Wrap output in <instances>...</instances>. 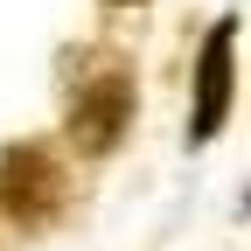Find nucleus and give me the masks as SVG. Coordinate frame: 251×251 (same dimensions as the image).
Returning a JSON list of instances; mask_svg holds the SVG:
<instances>
[{
	"label": "nucleus",
	"instance_id": "obj_1",
	"mask_svg": "<svg viewBox=\"0 0 251 251\" xmlns=\"http://www.w3.org/2000/svg\"><path fill=\"white\" fill-rule=\"evenodd\" d=\"M133 126V77L126 63H91L70 84V105H63V133L77 153H112Z\"/></svg>",
	"mask_w": 251,
	"mask_h": 251
},
{
	"label": "nucleus",
	"instance_id": "obj_2",
	"mask_svg": "<svg viewBox=\"0 0 251 251\" xmlns=\"http://www.w3.org/2000/svg\"><path fill=\"white\" fill-rule=\"evenodd\" d=\"M0 209H7L21 230L56 224V209H63V168H56V153L42 140H14L7 153H0Z\"/></svg>",
	"mask_w": 251,
	"mask_h": 251
},
{
	"label": "nucleus",
	"instance_id": "obj_3",
	"mask_svg": "<svg viewBox=\"0 0 251 251\" xmlns=\"http://www.w3.org/2000/svg\"><path fill=\"white\" fill-rule=\"evenodd\" d=\"M230 98H237V21H216L196 49V98H188V140L196 147L224 133Z\"/></svg>",
	"mask_w": 251,
	"mask_h": 251
},
{
	"label": "nucleus",
	"instance_id": "obj_4",
	"mask_svg": "<svg viewBox=\"0 0 251 251\" xmlns=\"http://www.w3.org/2000/svg\"><path fill=\"white\" fill-rule=\"evenodd\" d=\"M105 7H147V0H105Z\"/></svg>",
	"mask_w": 251,
	"mask_h": 251
}]
</instances>
